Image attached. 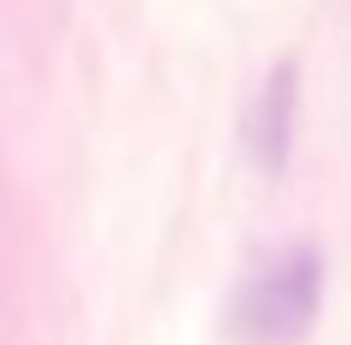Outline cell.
<instances>
[{"label":"cell","mask_w":351,"mask_h":345,"mask_svg":"<svg viewBox=\"0 0 351 345\" xmlns=\"http://www.w3.org/2000/svg\"><path fill=\"white\" fill-rule=\"evenodd\" d=\"M323 311V253L317 248H282L271 253L237 294V334L247 345H300L317 328Z\"/></svg>","instance_id":"1"},{"label":"cell","mask_w":351,"mask_h":345,"mask_svg":"<svg viewBox=\"0 0 351 345\" xmlns=\"http://www.w3.org/2000/svg\"><path fill=\"white\" fill-rule=\"evenodd\" d=\"M294 127H300V69L294 58L265 75V86L247 104V155H254L259 172H282L288 155H294Z\"/></svg>","instance_id":"2"}]
</instances>
